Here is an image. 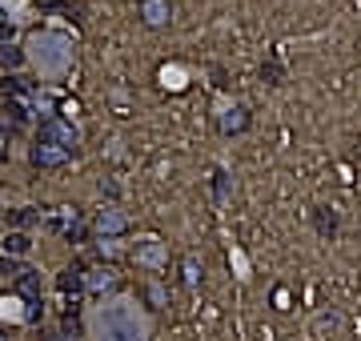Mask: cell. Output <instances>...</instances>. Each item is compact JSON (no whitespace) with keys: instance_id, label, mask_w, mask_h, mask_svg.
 <instances>
[{"instance_id":"cell-12","label":"cell","mask_w":361,"mask_h":341,"mask_svg":"<svg viewBox=\"0 0 361 341\" xmlns=\"http://www.w3.org/2000/svg\"><path fill=\"white\" fill-rule=\"evenodd\" d=\"M261 77H265L269 84H281V68L273 65V61H269V65H261Z\"/></svg>"},{"instance_id":"cell-8","label":"cell","mask_w":361,"mask_h":341,"mask_svg":"<svg viewBox=\"0 0 361 341\" xmlns=\"http://www.w3.org/2000/svg\"><path fill=\"white\" fill-rule=\"evenodd\" d=\"M29 237H24V233H8V237H4V253H13V257H20V253H29Z\"/></svg>"},{"instance_id":"cell-14","label":"cell","mask_w":361,"mask_h":341,"mask_svg":"<svg viewBox=\"0 0 361 341\" xmlns=\"http://www.w3.org/2000/svg\"><path fill=\"white\" fill-rule=\"evenodd\" d=\"M0 40H13V24H4V20H0Z\"/></svg>"},{"instance_id":"cell-2","label":"cell","mask_w":361,"mask_h":341,"mask_svg":"<svg viewBox=\"0 0 361 341\" xmlns=\"http://www.w3.org/2000/svg\"><path fill=\"white\" fill-rule=\"evenodd\" d=\"M68 161V149L61 145H49V141H36L33 145V165H40V169H56V165Z\"/></svg>"},{"instance_id":"cell-11","label":"cell","mask_w":361,"mask_h":341,"mask_svg":"<svg viewBox=\"0 0 361 341\" xmlns=\"http://www.w3.org/2000/svg\"><path fill=\"white\" fill-rule=\"evenodd\" d=\"M8 221H13V225H33L36 213L33 209H13V213H8Z\"/></svg>"},{"instance_id":"cell-10","label":"cell","mask_w":361,"mask_h":341,"mask_svg":"<svg viewBox=\"0 0 361 341\" xmlns=\"http://www.w3.org/2000/svg\"><path fill=\"white\" fill-rule=\"evenodd\" d=\"M4 113L13 116V125H24V116H29V109H24V100H4Z\"/></svg>"},{"instance_id":"cell-3","label":"cell","mask_w":361,"mask_h":341,"mask_svg":"<svg viewBox=\"0 0 361 341\" xmlns=\"http://www.w3.org/2000/svg\"><path fill=\"white\" fill-rule=\"evenodd\" d=\"M13 285H17V293L29 297V305H33V313H36V305H40V277H36L33 269H20V277Z\"/></svg>"},{"instance_id":"cell-5","label":"cell","mask_w":361,"mask_h":341,"mask_svg":"<svg viewBox=\"0 0 361 341\" xmlns=\"http://www.w3.org/2000/svg\"><path fill=\"white\" fill-rule=\"evenodd\" d=\"M56 285H61V293H72V297H77V293L84 289V269L81 265H68L65 273L56 277Z\"/></svg>"},{"instance_id":"cell-9","label":"cell","mask_w":361,"mask_h":341,"mask_svg":"<svg viewBox=\"0 0 361 341\" xmlns=\"http://www.w3.org/2000/svg\"><path fill=\"white\" fill-rule=\"evenodd\" d=\"M121 225H125V221H121L116 213H100V217H97V229H100V233H121Z\"/></svg>"},{"instance_id":"cell-4","label":"cell","mask_w":361,"mask_h":341,"mask_svg":"<svg viewBox=\"0 0 361 341\" xmlns=\"http://www.w3.org/2000/svg\"><path fill=\"white\" fill-rule=\"evenodd\" d=\"M313 229H317L321 237H337V213L329 209V205H317V209H313Z\"/></svg>"},{"instance_id":"cell-7","label":"cell","mask_w":361,"mask_h":341,"mask_svg":"<svg viewBox=\"0 0 361 341\" xmlns=\"http://www.w3.org/2000/svg\"><path fill=\"white\" fill-rule=\"evenodd\" d=\"M249 125V113L245 109H229V113H225V121H221V129L225 132H241Z\"/></svg>"},{"instance_id":"cell-6","label":"cell","mask_w":361,"mask_h":341,"mask_svg":"<svg viewBox=\"0 0 361 341\" xmlns=\"http://www.w3.org/2000/svg\"><path fill=\"white\" fill-rule=\"evenodd\" d=\"M20 61H24V52L13 40H0V68H20Z\"/></svg>"},{"instance_id":"cell-1","label":"cell","mask_w":361,"mask_h":341,"mask_svg":"<svg viewBox=\"0 0 361 341\" xmlns=\"http://www.w3.org/2000/svg\"><path fill=\"white\" fill-rule=\"evenodd\" d=\"M36 141H49V145H61V149H77V129L72 125H65L61 116H45L40 121V132H36Z\"/></svg>"},{"instance_id":"cell-13","label":"cell","mask_w":361,"mask_h":341,"mask_svg":"<svg viewBox=\"0 0 361 341\" xmlns=\"http://www.w3.org/2000/svg\"><path fill=\"white\" fill-rule=\"evenodd\" d=\"M161 13H164L161 4H148V17H145V20H148V24H161V20H164Z\"/></svg>"}]
</instances>
